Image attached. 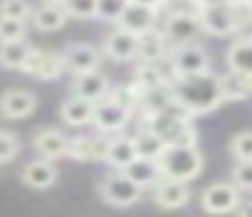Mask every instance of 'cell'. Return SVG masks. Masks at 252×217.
Returning a JSON list of instances; mask_svg holds the SVG:
<instances>
[{"instance_id": "cell-36", "label": "cell", "mask_w": 252, "mask_h": 217, "mask_svg": "<svg viewBox=\"0 0 252 217\" xmlns=\"http://www.w3.org/2000/svg\"><path fill=\"white\" fill-rule=\"evenodd\" d=\"M130 3H138V5H149V8H155V11H163L165 5L171 3V0H130Z\"/></svg>"}, {"instance_id": "cell-17", "label": "cell", "mask_w": 252, "mask_h": 217, "mask_svg": "<svg viewBox=\"0 0 252 217\" xmlns=\"http://www.w3.org/2000/svg\"><path fill=\"white\" fill-rule=\"evenodd\" d=\"M38 106V98L30 90H8L0 98V114L8 119H25L35 111Z\"/></svg>"}, {"instance_id": "cell-1", "label": "cell", "mask_w": 252, "mask_h": 217, "mask_svg": "<svg viewBox=\"0 0 252 217\" xmlns=\"http://www.w3.org/2000/svg\"><path fill=\"white\" fill-rule=\"evenodd\" d=\"M171 95L182 108L198 117V114H209L214 108H220V103H225V87L222 79L209 73H198V76H179L171 84Z\"/></svg>"}, {"instance_id": "cell-10", "label": "cell", "mask_w": 252, "mask_h": 217, "mask_svg": "<svg viewBox=\"0 0 252 217\" xmlns=\"http://www.w3.org/2000/svg\"><path fill=\"white\" fill-rule=\"evenodd\" d=\"M100 52H103L109 60H114V63H130V60H138V36L114 25V30L106 36Z\"/></svg>"}, {"instance_id": "cell-21", "label": "cell", "mask_w": 252, "mask_h": 217, "mask_svg": "<svg viewBox=\"0 0 252 217\" xmlns=\"http://www.w3.org/2000/svg\"><path fill=\"white\" fill-rule=\"evenodd\" d=\"M225 65L230 73L252 76V36H239L225 52Z\"/></svg>"}, {"instance_id": "cell-38", "label": "cell", "mask_w": 252, "mask_h": 217, "mask_svg": "<svg viewBox=\"0 0 252 217\" xmlns=\"http://www.w3.org/2000/svg\"><path fill=\"white\" fill-rule=\"evenodd\" d=\"M236 217H252V201H241L239 209L233 212Z\"/></svg>"}, {"instance_id": "cell-8", "label": "cell", "mask_w": 252, "mask_h": 217, "mask_svg": "<svg viewBox=\"0 0 252 217\" xmlns=\"http://www.w3.org/2000/svg\"><path fill=\"white\" fill-rule=\"evenodd\" d=\"M60 57H63V65H65L68 73L79 76V73L98 71L100 60H103V52L98 46H93V43H71Z\"/></svg>"}, {"instance_id": "cell-35", "label": "cell", "mask_w": 252, "mask_h": 217, "mask_svg": "<svg viewBox=\"0 0 252 217\" xmlns=\"http://www.w3.org/2000/svg\"><path fill=\"white\" fill-rule=\"evenodd\" d=\"M19 155V136L11 130H0V166L11 163Z\"/></svg>"}, {"instance_id": "cell-39", "label": "cell", "mask_w": 252, "mask_h": 217, "mask_svg": "<svg viewBox=\"0 0 252 217\" xmlns=\"http://www.w3.org/2000/svg\"><path fill=\"white\" fill-rule=\"evenodd\" d=\"M44 3H57V5H63L65 0H44Z\"/></svg>"}, {"instance_id": "cell-18", "label": "cell", "mask_w": 252, "mask_h": 217, "mask_svg": "<svg viewBox=\"0 0 252 217\" xmlns=\"http://www.w3.org/2000/svg\"><path fill=\"white\" fill-rule=\"evenodd\" d=\"M57 177H60V171H57L55 160H46V157H38V160L28 163V166L22 168V182L33 190L52 187V184L57 182Z\"/></svg>"}, {"instance_id": "cell-32", "label": "cell", "mask_w": 252, "mask_h": 217, "mask_svg": "<svg viewBox=\"0 0 252 217\" xmlns=\"http://www.w3.org/2000/svg\"><path fill=\"white\" fill-rule=\"evenodd\" d=\"M30 8L28 0H0V16L3 19H28L30 22Z\"/></svg>"}, {"instance_id": "cell-19", "label": "cell", "mask_w": 252, "mask_h": 217, "mask_svg": "<svg viewBox=\"0 0 252 217\" xmlns=\"http://www.w3.org/2000/svg\"><path fill=\"white\" fill-rule=\"evenodd\" d=\"M93 114H95V103L82 98V95L65 98L60 106L63 122L71 125V128H87V125H93Z\"/></svg>"}, {"instance_id": "cell-13", "label": "cell", "mask_w": 252, "mask_h": 217, "mask_svg": "<svg viewBox=\"0 0 252 217\" xmlns=\"http://www.w3.org/2000/svg\"><path fill=\"white\" fill-rule=\"evenodd\" d=\"M158 25H160V11L149 8V5L130 3V0H127V5H125V11H122L120 22H117V27L130 30V33H136V36H144V33L155 30Z\"/></svg>"}, {"instance_id": "cell-7", "label": "cell", "mask_w": 252, "mask_h": 217, "mask_svg": "<svg viewBox=\"0 0 252 217\" xmlns=\"http://www.w3.org/2000/svg\"><path fill=\"white\" fill-rule=\"evenodd\" d=\"M241 201H244V195H241V190L236 187L233 182H214L201 193L203 212H206V215H217V217L233 215Z\"/></svg>"}, {"instance_id": "cell-12", "label": "cell", "mask_w": 252, "mask_h": 217, "mask_svg": "<svg viewBox=\"0 0 252 217\" xmlns=\"http://www.w3.org/2000/svg\"><path fill=\"white\" fill-rule=\"evenodd\" d=\"M109 139L111 136H103L95 130L93 136H76L68 144V157L82 163H95V160H106V152H109Z\"/></svg>"}, {"instance_id": "cell-23", "label": "cell", "mask_w": 252, "mask_h": 217, "mask_svg": "<svg viewBox=\"0 0 252 217\" xmlns=\"http://www.w3.org/2000/svg\"><path fill=\"white\" fill-rule=\"evenodd\" d=\"M30 22H33V27L41 33H57V30L65 27L68 14H65V8L57 5V3H41L38 8H33Z\"/></svg>"}, {"instance_id": "cell-28", "label": "cell", "mask_w": 252, "mask_h": 217, "mask_svg": "<svg viewBox=\"0 0 252 217\" xmlns=\"http://www.w3.org/2000/svg\"><path fill=\"white\" fill-rule=\"evenodd\" d=\"M63 8H65L68 19H95L98 0H65Z\"/></svg>"}, {"instance_id": "cell-24", "label": "cell", "mask_w": 252, "mask_h": 217, "mask_svg": "<svg viewBox=\"0 0 252 217\" xmlns=\"http://www.w3.org/2000/svg\"><path fill=\"white\" fill-rule=\"evenodd\" d=\"M125 174L138 184L141 190H152L155 184L163 179V171H160V163L158 160H149V157H136L130 166L125 168Z\"/></svg>"}, {"instance_id": "cell-29", "label": "cell", "mask_w": 252, "mask_h": 217, "mask_svg": "<svg viewBox=\"0 0 252 217\" xmlns=\"http://www.w3.org/2000/svg\"><path fill=\"white\" fill-rule=\"evenodd\" d=\"M28 38V19H3L0 16V43Z\"/></svg>"}, {"instance_id": "cell-20", "label": "cell", "mask_w": 252, "mask_h": 217, "mask_svg": "<svg viewBox=\"0 0 252 217\" xmlns=\"http://www.w3.org/2000/svg\"><path fill=\"white\" fill-rule=\"evenodd\" d=\"M136 157H138V152H136V141H133V136L117 133V136H111V139H109L106 163H109L111 168H117V171H125V168L130 166Z\"/></svg>"}, {"instance_id": "cell-25", "label": "cell", "mask_w": 252, "mask_h": 217, "mask_svg": "<svg viewBox=\"0 0 252 217\" xmlns=\"http://www.w3.org/2000/svg\"><path fill=\"white\" fill-rule=\"evenodd\" d=\"M30 52H33V46L28 43V38L0 43V65L8 71H22V65H25Z\"/></svg>"}, {"instance_id": "cell-37", "label": "cell", "mask_w": 252, "mask_h": 217, "mask_svg": "<svg viewBox=\"0 0 252 217\" xmlns=\"http://www.w3.org/2000/svg\"><path fill=\"white\" fill-rule=\"evenodd\" d=\"M187 3L195 11H201V8H209V5H220V3H225V0H187Z\"/></svg>"}, {"instance_id": "cell-34", "label": "cell", "mask_w": 252, "mask_h": 217, "mask_svg": "<svg viewBox=\"0 0 252 217\" xmlns=\"http://www.w3.org/2000/svg\"><path fill=\"white\" fill-rule=\"evenodd\" d=\"M225 3H228L230 14H233L236 25H239V33L252 25V0H225Z\"/></svg>"}, {"instance_id": "cell-5", "label": "cell", "mask_w": 252, "mask_h": 217, "mask_svg": "<svg viewBox=\"0 0 252 217\" xmlns=\"http://www.w3.org/2000/svg\"><path fill=\"white\" fill-rule=\"evenodd\" d=\"M163 36L171 46H179V43H192L198 41V36L203 33L201 27V19H198V11H187V8H179V11H171L168 16L163 19Z\"/></svg>"}, {"instance_id": "cell-4", "label": "cell", "mask_w": 252, "mask_h": 217, "mask_svg": "<svg viewBox=\"0 0 252 217\" xmlns=\"http://www.w3.org/2000/svg\"><path fill=\"white\" fill-rule=\"evenodd\" d=\"M168 63H171V68H174L176 76H198V73H209V71H212V57H209V52L195 41L171 46Z\"/></svg>"}, {"instance_id": "cell-9", "label": "cell", "mask_w": 252, "mask_h": 217, "mask_svg": "<svg viewBox=\"0 0 252 217\" xmlns=\"http://www.w3.org/2000/svg\"><path fill=\"white\" fill-rule=\"evenodd\" d=\"M25 73L35 76V79H44V81H55L65 73V65H63V57L57 52H44V49H35L28 54L22 65Z\"/></svg>"}, {"instance_id": "cell-22", "label": "cell", "mask_w": 252, "mask_h": 217, "mask_svg": "<svg viewBox=\"0 0 252 217\" xmlns=\"http://www.w3.org/2000/svg\"><path fill=\"white\" fill-rule=\"evenodd\" d=\"M168 52H171V43L165 41L160 27L138 36V60L141 63H160V60L168 57Z\"/></svg>"}, {"instance_id": "cell-33", "label": "cell", "mask_w": 252, "mask_h": 217, "mask_svg": "<svg viewBox=\"0 0 252 217\" xmlns=\"http://www.w3.org/2000/svg\"><path fill=\"white\" fill-rule=\"evenodd\" d=\"M230 182L241 190V193H252V160H239L230 171Z\"/></svg>"}, {"instance_id": "cell-31", "label": "cell", "mask_w": 252, "mask_h": 217, "mask_svg": "<svg viewBox=\"0 0 252 217\" xmlns=\"http://www.w3.org/2000/svg\"><path fill=\"white\" fill-rule=\"evenodd\" d=\"M125 5H127V0H98V14H95V19L117 25L122 11H125Z\"/></svg>"}, {"instance_id": "cell-15", "label": "cell", "mask_w": 252, "mask_h": 217, "mask_svg": "<svg viewBox=\"0 0 252 217\" xmlns=\"http://www.w3.org/2000/svg\"><path fill=\"white\" fill-rule=\"evenodd\" d=\"M71 90H73V95H82V98H87V101L98 103V101H103V98L111 92V79L98 68V71H90V73L73 76Z\"/></svg>"}, {"instance_id": "cell-16", "label": "cell", "mask_w": 252, "mask_h": 217, "mask_svg": "<svg viewBox=\"0 0 252 217\" xmlns=\"http://www.w3.org/2000/svg\"><path fill=\"white\" fill-rule=\"evenodd\" d=\"M68 144H71V139L57 128H41L38 133L33 136V149L38 152L41 157H46V160L68 157Z\"/></svg>"}, {"instance_id": "cell-3", "label": "cell", "mask_w": 252, "mask_h": 217, "mask_svg": "<svg viewBox=\"0 0 252 217\" xmlns=\"http://www.w3.org/2000/svg\"><path fill=\"white\" fill-rule=\"evenodd\" d=\"M98 190H100V198H103L106 204L117 206V209H127V206L138 204L141 195H144V190L138 187L125 171H117V168L100 179Z\"/></svg>"}, {"instance_id": "cell-14", "label": "cell", "mask_w": 252, "mask_h": 217, "mask_svg": "<svg viewBox=\"0 0 252 217\" xmlns=\"http://www.w3.org/2000/svg\"><path fill=\"white\" fill-rule=\"evenodd\" d=\"M152 201L160 209H182L190 204V187L187 182H176V179H160L152 187Z\"/></svg>"}, {"instance_id": "cell-27", "label": "cell", "mask_w": 252, "mask_h": 217, "mask_svg": "<svg viewBox=\"0 0 252 217\" xmlns=\"http://www.w3.org/2000/svg\"><path fill=\"white\" fill-rule=\"evenodd\" d=\"M114 101H120L122 106H127L133 114L141 108V101H144V90L136 84V81H127V84H117V87H111V92H109Z\"/></svg>"}, {"instance_id": "cell-6", "label": "cell", "mask_w": 252, "mask_h": 217, "mask_svg": "<svg viewBox=\"0 0 252 217\" xmlns=\"http://www.w3.org/2000/svg\"><path fill=\"white\" fill-rule=\"evenodd\" d=\"M133 111L127 106H122L120 101H114L111 95H106L103 101L95 103V114H93V128L103 136H117L130 125Z\"/></svg>"}, {"instance_id": "cell-26", "label": "cell", "mask_w": 252, "mask_h": 217, "mask_svg": "<svg viewBox=\"0 0 252 217\" xmlns=\"http://www.w3.org/2000/svg\"><path fill=\"white\" fill-rule=\"evenodd\" d=\"M133 141H136L138 157H149V160H158V157L165 152V146H168L163 136H158L149 128H138L136 133H133Z\"/></svg>"}, {"instance_id": "cell-11", "label": "cell", "mask_w": 252, "mask_h": 217, "mask_svg": "<svg viewBox=\"0 0 252 217\" xmlns=\"http://www.w3.org/2000/svg\"><path fill=\"white\" fill-rule=\"evenodd\" d=\"M198 19H201L203 33H209V36H214V38H225V36H236V33H239V25H236L233 14H230L228 3L201 8L198 11Z\"/></svg>"}, {"instance_id": "cell-30", "label": "cell", "mask_w": 252, "mask_h": 217, "mask_svg": "<svg viewBox=\"0 0 252 217\" xmlns=\"http://www.w3.org/2000/svg\"><path fill=\"white\" fill-rule=\"evenodd\" d=\"M230 155L233 160H252V130H239L230 139Z\"/></svg>"}, {"instance_id": "cell-2", "label": "cell", "mask_w": 252, "mask_h": 217, "mask_svg": "<svg viewBox=\"0 0 252 217\" xmlns=\"http://www.w3.org/2000/svg\"><path fill=\"white\" fill-rule=\"evenodd\" d=\"M160 171L165 179H176V182L190 184L195 177L203 171V155L198 144H168L165 152L158 157Z\"/></svg>"}]
</instances>
